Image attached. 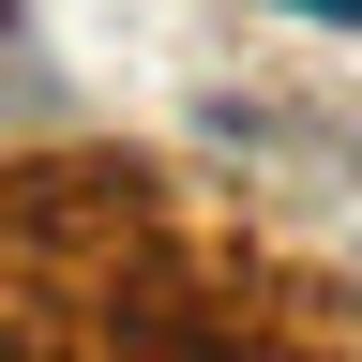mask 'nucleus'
<instances>
[{"label":"nucleus","mask_w":362,"mask_h":362,"mask_svg":"<svg viewBox=\"0 0 362 362\" xmlns=\"http://www.w3.org/2000/svg\"><path fill=\"white\" fill-rule=\"evenodd\" d=\"M287 16H332V30H362V0H287Z\"/></svg>","instance_id":"1"}]
</instances>
